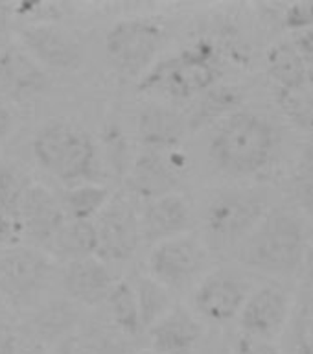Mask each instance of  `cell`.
Returning a JSON list of instances; mask_svg holds the SVG:
<instances>
[{"mask_svg":"<svg viewBox=\"0 0 313 354\" xmlns=\"http://www.w3.org/2000/svg\"><path fill=\"white\" fill-rule=\"evenodd\" d=\"M15 129V116L8 105L0 104V142H4Z\"/></svg>","mask_w":313,"mask_h":354,"instance_id":"cell-37","label":"cell"},{"mask_svg":"<svg viewBox=\"0 0 313 354\" xmlns=\"http://www.w3.org/2000/svg\"><path fill=\"white\" fill-rule=\"evenodd\" d=\"M223 76V57L218 44L198 39L179 52L159 59L138 82L140 93L157 94L168 102H190L216 87Z\"/></svg>","mask_w":313,"mask_h":354,"instance_id":"cell-4","label":"cell"},{"mask_svg":"<svg viewBox=\"0 0 313 354\" xmlns=\"http://www.w3.org/2000/svg\"><path fill=\"white\" fill-rule=\"evenodd\" d=\"M273 205V196L265 187H234L216 192L201 214V240L210 254L232 257Z\"/></svg>","mask_w":313,"mask_h":354,"instance_id":"cell-5","label":"cell"},{"mask_svg":"<svg viewBox=\"0 0 313 354\" xmlns=\"http://www.w3.org/2000/svg\"><path fill=\"white\" fill-rule=\"evenodd\" d=\"M59 279L68 301L87 308L102 306L116 282L111 266L98 257L66 262L63 264Z\"/></svg>","mask_w":313,"mask_h":354,"instance_id":"cell-17","label":"cell"},{"mask_svg":"<svg viewBox=\"0 0 313 354\" xmlns=\"http://www.w3.org/2000/svg\"><path fill=\"white\" fill-rule=\"evenodd\" d=\"M164 41L166 30L153 19H122L105 33V57L118 76L140 82L159 61Z\"/></svg>","mask_w":313,"mask_h":354,"instance_id":"cell-6","label":"cell"},{"mask_svg":"<svg viewBox=\"0 0 313 354\" xmlns=\"http://www.w3.org/2000/svg\"><path fill=\"white\" fill-rule=\"evenodd\" d=\"M138 223L140 240L149 245L182 236L193 229L192 205L181 192L149 199L138 210Z\"/></svg>","mask_w":313,"mask_h":354,"instance_id":"cell-15","label":"cell"},{"mask_svg":"<svg viewBox=\"0 0 313 354\" xmlns=\"http://www.w3.org/2000/svg\"><path fill=\"white\" fill-rule=\"evenodd\" d=\"M231 354H286L282 351L276 342L269 339H260V337L247 336L238 332V336L232 342Z\"/></svg>","mask_w":313,"mask_h":354,"instance_id":"cell-34","label":"cell"},{"mask_svg":"<svg viewBox=\"0 0 313 354\" xmlns=\"http://www.w3.org/2000/svg\"><path fill=\"white\" fill-rule=\"evenodd\" d=\"M21 46L44 71L74 72L85 61L82 41L54 22H32L19 33Z\"/></svg>","mask_w":313,"mask_h":354,"instance_id":"cell-12","label":"cell"},{"mask_svg":"<svg viewBox=\"0 0 313 354\" xmlns=\"http://www.w3.org/2000/svg\"><path fill=\"white\" fill-rule=\"evenodd\" d=\"M254 286L238 270H210L192 290V312L214 325L236 321Z\"/></svg>","mask_w":313,"mask_h":354,"instance_id":"cell-10","label":"cell"},{"mask_svg":"<svg viewBox=\"0 0 313 354\" xmlns=\"http://www.w3.org/2000/svg\"><path fill=\"white\" fill-rule=\"evenodd\" d=\"M131 284L135 290V297H137L140 325H142V330L146 332L176 303H173L171 293L155 279H151L148 273H138Z\"/></svg>","mask_w":313,"mask_h":354,"instance_id":"cell-28","label":"cell"},{"mask_svg":"<svg viewBox=\"0 0 313 354\" xmlns=\"http://www.w3.org/2000/svg\"><path fill=\"white\" fill-rule=\"evenodd\" d=\"M293 201L303 216L313 220V146L303 153L290 179Z\"/></svg>","mask_w":313,"mask_h":354,"instance_id":"cell-29","label":"cell"},{"mask_svg":"<svg viewBox=\"0 0 313 354\" xmlns=\"http://www.w3.org/2000/svg\"><path fill=\"white\" fill-rule=\"evenodd\" d=\"M44 253H48L52 259L63 260L65 264L72 260L96 257L94 221L66 220Z\"/></svg>","mask_w":313,"mask_h":354,"instance_id":"cell-24","label":"cell"},{"mask_svg":"<svg viewBox=\"0 0 313 354\" xmlns=\"http://www.w3.org/2000/svg\"><path fill=\"white\" fill-rule=\"evenodd\" d=\"M193 105L187 116L188 133L199 131L205 127H214L218 122L227 118L240 109L243 102L242 91L234 85H221L205 91L198 98L192 100Z\"/></svg>","mask_w":313,"mask_h":354,"instance_id":"cell-21","label":"cell"},{"mask_svg":"<svg viewBox=\"0 0 313 354\" xmlns=\"http://www.w3.org/2000/svg\"><path fill=\"white\" fill-rule=\"evenodd\" d=\"M6 26H8V15H6L4 8H0V35L4 33Z\"/></svg>","mask_w":313,"mask_h":354,"instance_id":"cell-40","label":"cell"},{"mask_svg":"<svg viewBox=\"0 0 313 354\" xmlns=\"http://www.w3.org/2000/svg\"><path fill=\"white\" fill-rule=\"evenodd\" d=\"M146 332L157 354H196L205 337L203 321L184 304H173Z\"/></svg>","mask_w":313,"mask_h":354,"instance_id":"cell-16","label":"cell"},{"mask_svg":"<svg viewBox=\"0 0 313 354\" xmlns=\"http://www.w3.org/2000/svg\"><path fill=\"white\" fill-rule=\"evenodd\" d=\"M96 257L107 264H124L135 257L140 245L138 209L127 192L111 196L94 220Z\"/></svg>","mask_w":313,"mask_h":354,"instance_id":"cell-9","label":"cell"},{"mask_svg":"<svg viewBox=\"0 0 313 354\" xmlns=\"http://www.w3.org/2000/svg\"><path fill=\"white\" fill-rule=\"evenodd\" d=\"M282 113L301 129L313 131V87L298 91H276Z\"/></svg>","mask_w":313,"mask_h":354,"instance_id":"cell-30","label":"cell"},{"mask_svg":"<svg viewBox=\"0 0 313 354\" xmlns=\"http://www.w3.org/2000/svg\"><path fill=\"white\" fill-rule=\"evenodd\" d=\"M310 231L304 216L284 205H273L232 259L238 264L271 279L297 277Z\"/></svg>","mask_w":313,"mask_h":354,"instance_id":"cell-2","label":"cell"},{"mask_svg":"<svg viewBox=\"0 0 313 354\" xmlns=\"http://www.w3.org/2000/svg\"><path fill=\"white\" fill-rule=\"evenodd\" d=\"M111 190L102 183H82L66 187L61 196V205L66 220L94 221L111 199Z\"/></svg>","mask_w":313,"mask_h":354,"instance_id":"cell-26","label":"cell"},{"mask_svg":"<svg viewBox=\"0 0 313 354\" xmlns=\"http://www.w3.org/2000/svg\"><path fill=\"white\" fill-rule=\"evenodd\" d=\"M284 26L290 32L303 33L313 28V2H295L284 11Z\"/></svg>","mask_w":313,"mask_h":354,"instance_id":"cell-33","label":"cell"},{"mask_svg":"<svg viewBox=\"0 0 313 354\" xmlns=\"http://www.w3.org/2000/svg\"><path fill=\"white\" fill-rule=\"evenodd\" d=\"M282 151L281 127L258 111L238 109L212 129L209 159L216 170L234 179L264 176Z\"/></svg>","mask_w":313,"mask_h":354,"instance_id":"cell-1","label":"cell"},{"mask_svg":"<svg viewBox=\"0 0 313 354\" xmlns=\"http://www.w3.org/2000/svg\"><path fill=\"white\" fill-rule=\"evenodd\" d=\"M265 71L271 82L275 83L276 91H298L312 85L306 63L293 39H284L271 44L265 55Z\"/></svg>","mask_w":313,"mask_h":354,"instance_id":"cell-22","label":"cell"},{"mask_svg":"<svg viewBox=\"0 0 313 354\" xmlns=\"http://www.w3.org/2000/svg\"><path fill=\"white\" fill-rule=\"evenodd\" d=\"M137 137L144 149L171 151L179 149L188 135L187 116L171 104L153 102L137 115Z\"/></svg>","mask_w":313,"mask_h":354,"instance_id":"cell-19","label":"cell"},{"mask_svg":"<svg viewBox=\"0 0 313 354\" xmlns=\"http://www.w3.org/2000/svg\"><path fill=\"white\" fill-rule=\"evenodd\" d=\"M284 336L286 354H313V290H298Z\"/></svg>","mask_w":313,"mask_h":354,"instance_id":"cell-27","label":"cell"},{"mask_svg":"<svg viewBox=\"0 0 313 354\" xmlns=\"http://www.w3.org/2000/svg\"><path fill=\"white\" fill-rule=\"evenodd\" d=\"M32 181L13 165H0V207L19 220V205Z\"/></svg>","mask_w":313,"mask_h":354,"instance_id":"cell-31","label":"cell"},{"mask_svg":"<svg viewBox=\"0 0 313 354\" xmlns=\"http://www.w3.org/2000/svg\"><path fill=\"white\" fill-rule=\"evenodd\" d=\"M105 157L109 160V165L115 168L118 174H126L131 168L129 160V149L124 133L118 126H111L107 129V137H105Z\"/></svg>","mask_w":313,"mask_h":354,"instance_id":"cell-32","label":"cell"},{"mask_svg":"<svg viewBox=\"0 0 313 354\" xmlns=\"http://www.w3.org/2000/svg\"><path fill=\"white\" fill-rule=\"evenodd\" d=\"M79 306L72 301H52L39 308L32 317L33 334L39 345H59L82 325Z\"/></svg>","mask_w":313,"mask_h":354,"instance_id":"cell-23","label":"cell"},{"mask_svg":"<svg viewBox=\"0 0 313 354\" xmlns=\"http://www.w3.org/2000/svg\"><path fill=\"white\" fill-rule=\"evenodd\" d=\"M298 284L303 290H313V238H310L308 245L304 249L303 260L297 271Z\"/></svg>","mask_w":313,"mask_h":354,"instance_id":"cell-36","label":"cell"},{"mask_svg":"<svg viewBox=\"0 0 313 354\" xmlns=\"http://www.w3.org/2000/svg\"><path fill=\"white\" fill-rule=\"evenodd\" d=\"M22 232L19 220L15 216L10 214L8 210L0 207V248H11V245H19Z\"/></svg>","mask_w":313,"mask_h":354,"instance_id":"cell-35","label":"cell"},{"mask_svg":"<svg viewBox=\"0 0 313 354\" xmlns=\"http://www.w3.org/2000/svg\"><path fill=\"white\" fill-rule=\"evenodd\" d=\"M184 157L179 149L157 151L142 149L133 159L131 168L127 171V194L142 201L160 198L166 194L179 192Z\"/></svg>","mask_w":313,"mask_h":354,"instance_id":"cell-13","label":"cell"},{"mask_svg":"<svg viewBox=\"0 0 313 354\" xmlns=\"http://www.w3.org/2000/svg\"><path fill=\"white\" fill-rule=\"evenodd\" d=\"M65 221L66 214L61 199L50 188L32 183L19 205V225L22 236H26L33 243V248L44 251Z\"/></svg>","mask_w":313,"mask_h":354,"instance_id":"cell-14","label":"cell"},{"mask_svg":"<svg viewBox=\"0 0 313 354\" xmlns=\"http://www.w3.org/2000/svg\"><path fill=\"white\" fill-rule=\"evenodd\" d=\"M59 354H129L126 337L115 326L99 321H82L70 336L57 345Z\"/></svg>","mask_w":313,"mask_h":354,"instance_id":"cell-20","label":"cell"},{"mask_svg":"<svg viewBox=\"0 0 313 354\" xmlns=\"http://www.w3.org/2000/svg\"><path fill=\"white\" fill-rule=\"evenodd\" d=\"M55 260L28 245L0 251V295L13 308H33L55 277Z\"/></svg>","mask_w":313,"mask_h":354,"instance_id":"cell-8","label":"cell"},{"mask_svg":"<svg viewBox=\"0 0 313 354\" xmlns=\"http://www.w3.org/2000/svg\"><path fill=\"white\" fill-rule=\"evenodd\" d=\"M32 151L39 166L66 187L102 183V155L93 135L68 118H52L32 138Z\"/></svg>","mask_w":313,"mask_h":354,"instance_id":"cell-3","label":"cell"},{"mask_svg":"<svg viewBox=\"0 0 313 354\" xmlns=\"http://www.w3.org/2000/svg\"><path fill=\"white\" fill-rule=\"evenodd\" d=\"M19 354H48L46 348L39 343H33V345H28V347H19Z\"/></svg>","mask_w":313,"mask_h":354,"instance_id":"cell-39","label":"cell"},{"mask_svg":"<svg viewBox=\"0 0 313 354\" xmlns=\"http://www.w3.org/2000/svg\"><path fill=\"white\" fill-rule=\"evenodd\" d=\"M0 354H19V339L13 334L0 336Z\"/></svg>","mask_w":313,"mask_h":354,"instance_id":"cell-38","label":"cell"},{"mask_svg":"<svg viewBox=\"0 0 313 354\" xmlns=\"http://www.w3.org/2000/svg\"><path fill=\"white\" fill-rule=\"evenodd\" d=\"M129 354H157V353L149 351V348H142V351H135V353H129Z\"/></svg>","mask_w":313,"mask_h":354,"instance_id":"cell-41","label":"cell"},{"mask_svg":"<svg viewBox=\"0 0 313 354\" xmlns=\"http://www.w3.org/2000/svg\"><path fill=\"white\" fill-rule=\"evenodd\" d=\"M212 254L201 236L188 232L151 245L148 257V275L168 292H192L210 271Z\"/></svg>","mask_w":313,"mask_h":354,"instance_id":"cell-7","label":"cell"},{"mask_svg":"<svg viewBox=\"0 0 313 354\" xmlns=\"http://www.w3.org/2000/svg\"><path fill=\"white\" fill-rule=\"evenodd\" d=\"M48 83V72L21 44H8L0 52V96L21 102L44 93Z\"/></svg>","mask_w":313,"mask_h":354,"instance_id":"cell-18","label":"cell"},{"mask_svg":"<svg viewBox=\"0 0 313 354\" xmlns=\"http://www.w3.org/2000/svg\"><path fill=\"white\" fill-rule=\"evenodd\" d=\"M212 354H231V351H218V353H212Z\"/></svg>","mask_w":313,"mask_h":354,"instance_id":"cell-42","label":"cell"},{"mask_svg":"<svg viewBox=\"0 0 313 354\" xmlns=\"http://www.w3.org/2000/svg\"><path fill=\"white\" fill-rule=\"evenodd\" d=\"M293 295L282 282H267L254 288L238 314V328L242 334L276 342L284 336L293 310Z\"/></svg>","mask_w":313,"mask_h":354,"instance_id":"cell-11","label":"cell"},{"mask_svg":"<svg viewBox=\"0 0 313 354\" xmlns=\"http://www.w3.org/2000/svg\"><path fill=\"white\" fill-rule=\"evenodd\" d=\"M104 306L109 315V323L120 332L122 336L138 337L142 334L144 330L140 325L137 297H135L131 281H127V279L116 281L105 299Z\"/></svg>","mask_w":313,"mask_h":354,"instance_id":"cell-25","label":"cell"}]
</instances>
